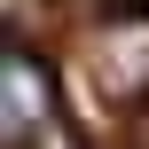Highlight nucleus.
<instances>
[{"mask_svg":"<svg viewBox=\"0 0 149 149\" xmlns=\"http://www.w3.org/2000/svg\"><path fill=\"white\" fill-rule=\"evenodd\" d=\"M94 79H102V94L110 102H141L149 94V16H118L102 39H94Z\"/></svg>","mask_w":149,"mask_h":149,"instance_id":"1","label":"nucleus"},{"mask_svg":"<svg viewBox=\"0 0 149 149\" xmlns=\"http://www.w3.org/2000/svg\"><path fill=\"white\" fill-rule=\"evenodd\" d=\"M39 126H47V79H39V63L16 47V55H8V102H0V134H8V149H31V141H39Z\"/></svg>","mask_w":149,"mask_h":149,"instance_id":"2","label":"nucleus"}]
</instances>
